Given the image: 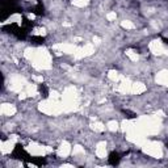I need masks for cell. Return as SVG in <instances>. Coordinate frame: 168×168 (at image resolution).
Returning a JSON list of instances; mask_svg holds the SVG:
<instances>
[{
    "instance_id": "1",
    "label": "cell",
    "mask_w": 168,
    "mask_h": 168,
    "mask_svg": "<svg viewBox=\"0 0 168 168\" xmlns=\"http://www.w3.org/2000/svg\"><path fill=\"white\" fill-rule=\"evenodd\" d=\"M118 161H120V155H118L117 152H112L111 156H109V163L114 166V164H117Z\"/></svg>"
}]
</instances>
